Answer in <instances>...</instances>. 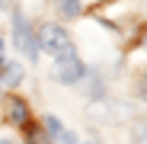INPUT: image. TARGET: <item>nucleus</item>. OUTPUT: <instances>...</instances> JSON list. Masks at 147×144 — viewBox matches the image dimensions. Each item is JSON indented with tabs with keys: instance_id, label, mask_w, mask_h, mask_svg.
<instances>
[{
	"instance_id": "5",
	"label": "nucleus",
	"mask_w": 147,
	"mask_h": 144,
	"mask_svg": "<svg viewBox=\"0 0 147 144\" xmlns=\"http://www.w3.org/2000/svg\"><path fill=\"white\" fill-rule=\"evenodd\" d=\"M0 83L3 87H19L22 83V67L19 64H3L0 67Z\"/></svg>"
},
{
	"instance_id": "12",
	"label": "nucleus",
	"mask_w": 147,
	"mask_h": 144,
	"mask_svg": "<svg viewBox=\"0 0 147 144\" xmlns=\"http://www.w3.org/2000/svg\"><path fill=\"white\" fill-rule=\"evenodd\" d=\"M0 144H13V141H0Z\"/></svg>"
},
{
	"instance_id": "11",
	"label": "nucleus",
	"mask_w": 147,
	"mask_h": 144,
	"mask_svg": "<svg viewBox=\"0 0 147 144\" xmlns=\"http://www.w3.org/2000/svg\"><path fill=\"white\" fill-rule=\"evenodd\" d=\"M0 55H3V39H0Z\"/></svg>"
},
{
	"instance_id": "8",
	"label": "nucleus",
	"mask_w": 147,
	"mask_h": 144,
	"mask_svg": "<svg viewBox=\"0 0 147 144\" xmlns=\"http://www.w3.org/2000/svg\"><path fill=\"white\" fill-rule=\"evenodd\" d=\"M45 135H48V138H55V141L64 135V128H61V122H58L55 115H48V118H45Z\"/></svg>"
},
{
	"instance_id": "10",
	"label": "nucleus",
	"mask_w": 147,
	"mask_h": 144,
	"mask_svg": "<svg viewBox=\"0 0 147 144\" xmlns=\"http://www.w3.org/2000/svg\"><path fill=\"white\" fill-rule=\"evenodd\" d=\"M7 7H10V0H0V10H7Z\"/></svg>"
},
{
	"instance_id": "2",
	"label": "nucleus",
	"mask_w": 147,
	"mask_h": 144,
	"mask_svg": "<svg viewBox=\"0 0 147 144\" xmlns=\"http://www.w3.org/2000/svg\"><path fill=\"white\" fill-rule=\"evenodd\" d=\"M13 26H16V48H19L29 61H35V58H38V42H35V35H32V29H29V22L22 19V13L13 16Z\"/></svg>"
},
{
	"instance_id": "13",
	"label": "nucleus",
	"mask_w": 147,
	"mask_h": 144,
	"mask_svg": "<svg viewBox=\"0 0 147 144\" xmlns=\"http://www.w3.org/2000/svg\"><path fill=\"white\" fill-rule=\"evenodd\" d=\"M90 144H93V141H90Z\"/></svg>"
},
{
	"instance_id": "4",
	"label": "nucleus",
	"mask_w": 147,
	"mask_h": 144,
	"mask_svg": "<svg viewBox=\"0 0 147 144\" xmlns=\"http://www.w3.org/2000/svg\"><path fill=\"white\" fill-rule=\"evenodd\" d=\"M7 115H10L13 125H29V106L22 99H10L7 103Z\"/></svg>"
},
{
	"instance_id": "3",
	"label": "nucleus",
	"mask_w": 147,
	"mask_h": 144,
	"mask_svg": "<svg viewBox=\"0 0 147 144\" xmlns=\"http://www.w3.org/2000/svg\"><path fill=\"white\" fill-rule=\"evenodd\" d=\"M42 48L51 51V55H64V51L74 48V42H70V35H67L61 26H45V29H42Z\"/></svg>"
},
{
	"instance_id": "1",
	"label": "nucleus",
	"mask_w": 147,
	"mask_h": 144,
	"mask_svg": "<svg viewBox=\"0 0 147 144\" xmlns=\"http://www.w3.org/2000/svg\"><path fill=\"white\" fill-rule=\"evenodd\" d=\"M55 74L61 83H80L83 80V61L74 55V48L64 55H58V64H55Z\"/></svg>"
},
{
	"instance_id": "9",
	"label": "nucleus",
	"mask_w": 147,
	"mask_h": 144,
	"mask_svg": "<svg viewBox=\"0 0 147 144\" xmlns=\"http://www.w3.org/2000/svg\"><path fill=\"white\" fill-rule=\"evenodd\" d=\"M134 144H147V125H141L134 131Z\"/></svg>"
},
{
	"instance_id": "7",
	"label": "nucleus",
	"mask_w": 147,
	"mask_h": 144,
	"mask_svg": "<svg viewBox=\"0 0 147 144\" xmlns=\"http://www.w3.org/2000/svg\"><path fill=\"white\" fill-rule=\"evenodd\" d=\"M22 128H26V141H29V144H48L45 128H35V125H22Z\"/></svg>"
},
{
	"instance_id": "6",
	"label": "nucleus",
	"mask_w": 147,
	"mask_h": 144,
	"mask_svg": "<svg viewBox=\"0 0 147 144\" xmlns=\"http://www.w3.org/2000/svg\"><path fill=\"white\" fill-rule=\"evenodd\" d=\"M80 0H58V13L61 16H67V19H74V16H80Z\"/></svg>"
}]
</instances>
